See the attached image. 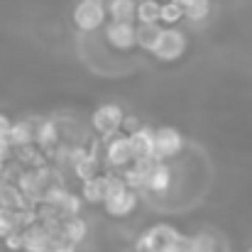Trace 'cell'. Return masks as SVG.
<instances>
[{
    "label": "cell",
    "mask_w": 252,
    "mask_h": 252,
    "mask_svg": "<svg viewBox=\"0 0 252 252\" xmlns=\"http://www.w3.org/2000/svg\"><path fill=\"white\" fill-rule=\"evenodd\" d=\"M181 248L184 252H218V240L211 233H193V235H184Z\"/></svg>",
    "instance_id": "cell-17"
},
{
    "label": "cell",
    "mask_w": 252,
    "mask_h": 252,
    "mask_svg": "<svg viewBox=\"0 0 252 252\" xmlns=\"http://www.w3.org/2000/svg\"><path fill=\"white\" fill-rule=\"evenodd\" d=\"M71 22L84 34H93V32L103 30L108 25L105 2H100V0H76V5L71 10Z\"/></svg>",
    "instance_id": "cell-1"
},
{
    "label": "cell",
    "mask_w": 252,
    "mask_h": 252,
    "mask_svg": "<svg viewBox=\"0 0 252 252\" xmlns=\"http://www.w3.org/2000/svg\"><path fill=\"white\" fill-rule=\"evenodd\" d=\"M105 44L115 52H132L137 39V22H108L103 27Z\"/></svg>",
    "instance_id": "cell-5"
},
{
    "label": "cell",
    "mask_w": 252,
    "mask_h": 252,
    "mask_svg": "<svg viewBox=\"0 0 252 252\" xmlns=\"http://www.w3.org/2000/svg\"><path fill=\"white\" fill-rule=\"evenodd\" d=\"M181 152H184V135L176 127L171 125L155 127V162L174 159Z\"/></svg>",
    "instance_id": "cell-4"
},
{
    "label": "cell",
    "mask_w": 252,
    "mask_h": 252,
    "mask_svg": "<svg viewBox=\"0 0 252 252\" xmlns=\"http://www.w3.org/2000/svg\"><path fill=\"white\" fill-rule=\"evenodd\" d=\"M164 34V25H137V39H135V49L152 54L159 47V39Z\"/></svg>",
    "instance_id": "cell-10"
},
{
    "label": "cell",
    "mask_w": 252,
    "mask_h": 252,
    "mask_svg": "<svg viewBox=\"0 0 252 252\" xmlns=\"http://www.w3.org/2000/svg\"><path fill=\"white\" fill-rule=\"evenodd\" d=\"M100 2H108V0H100Z\"/></svg>",
    "instance_id": "cell-25"
},
{
    "label": "cell",
    "mask_w": 252,
    "mask_h": 252,
    "mask_svg": "<svg viewBox=\"0 0 252 252\" xmlns=\"http://www.w3.org/2000/svg\"><path fill=\"white\" fill-rule=\"evenodd\" d=\"M2 248L7 252H25V230H15L2 240Z\"/></svg>",
    "instance_id": "cell-22"
},
{
    "label": "cell",
    "mask_w": 252,
    "mask_h": 252,
    "mask_svg": "<svg viewBox=\"0 0 252 252\" xmlns=\"http://www.w3.org/2000/svg\"><path fill=\"white\" fill-rule=\"evenodd\" d=\"M123 120H125V110L118 103H103L91 113V127L95 135H100L103 142L123 132Z\"/></svg>",
    "instance_id": "cell-2"
},
{
    "label": "cell",
    "mask_w": 252,
    "mask_h": 252,
    "mask_svg": "<svg viewBox=\"0 0 252 252\" xmlns=\"http://www.w3.org/2000/svg\"><path fill=\"white\" fill-rule=\"evenodd\" d=\"M127 137H130L135 162H155V130L150 125H142L137 132H132Z\"/></svg>",
    "instance_id": "cell-8"
},
{
    "label": "cell",
    "mask_w": 252,
    "mask_h": 252,
    "mask_svg": "<svg viewBox=\"0 0 252 252\" xmlns=\"http://www.w3.org/2000/svg\"><path fill=\"white\" fill-rule=\"evenodd\" d=\"M52 243H54V240H52V235L44 230L42 223H37V225H32V228L25 230V252H47Z\"/></svg>",
    "instance_id": "cell-15"
},
{
    "label": "cell",
    "mask_w": 252,
    "mask_h": 252,
    "mask_svg": "<svg viewBox=\"0 0 252 252\" xmlns=\"http://www.w3.org/2000/svg\"><path fill=\"white\" fill-rule=\"evenodd\" d=\"M15 230H20L17 228V213L15 211H7V208H0V240H5Z\"/></svg>",
    "instance_id": "cell-21"
},
{
    "label": "cell",
    "mask_w": 252,
    "mask_h": 252,
    "mask_svg": "<svg viewBox=\"0 0 252 252\" xmlns=\"http://www.w3.org/2000/svg\"><path fill=\"white\" fill-rule=\"evenodd\" d=\"M211 12H213V2H211V0H191V2L184 7V20L198 25V22L208 20Z\"/></svg>",
    "instance_id": "cell-19"
},
{
    "label": "cell",
    "mask_w": 252,
    "mask_h": 252,
    "mask_svg": "<svg viewBox=\"0 0 252 252\" xmlns=\"http://www.w3.org/2000/svg\"><path fill=\"white\" fill-rule=\"evenodd\" d=\"M189 49V37L181 27H164V34L159 39V47L155 52V59L162 64H171L179 62Z\"/></svg>",
    "instance_id": "cell-3"
},
{
    "label": "cell",
    "mask_w": 252,
    "mask_h": 252,
    "mask_svg": "<svg viewBox=\"0 0 252 252\" xmlns=\"http://www.w3.org/2000/svg\"><path fill=\"white\" fill-rule=\"evenodd\" d=\"M162 0H137V25H159Z\"/></svg>",
    "instance_id": "cell-18"
},
{
    "label": "cell",
    "mask_w": 252,
    "mask_h": 252,
    "mask_svg": "<svg viewBox=\"0 0 252 252\" xmlns=\"http://www.w3.org/2000/svg\"><path fill=\"white\" fill-rule=\"evenodd\" d=\"M137 208H140V193H135L130 189H125L120 193H113V196H108L103 201V213L108 218H115V220L130 218Z\"/></svg>",
    "instance_id": "cell-6"
},
{
    "label": "cell",
    "mask_w": 252,
    "mask_h": 252,
    "mask_svg": "<svg viewBox=\"0 0 252 252\" xmlns=\"http://www.w3.org/2000/svg\"><path fill=\"white\" fill-rule=\"evenodd\" d=\"M184 20V7L179 5V2H174V0H162V15H159V22L162 25H169V27H174V25H179Z\"/></svg>",
    "instance_id": "cell-20"
},
{
    "label": "cell",
    "mask_w": 252,
    "mask_h": 252,
    "mask_svg": "<svg viewBox=\"0 0 252 252\" xmlns=\"http://www.w3.org/2000/svg\"><path fill=\"white\" fill-rule=\"evenodd\" d=\"M171 167L167 162H155L152 167L147 169V186L145 191L152 193V196H164L169 189H171Z\"/></svg>",
    "instance_id": "cell-9"
},
{
    "label": "cell",
    "mask_w": 252,
    "mask_h": 252,
    "mask_svg": "<svg viewBox=\"0 0 252 252\" xmlns=\"http://www.w3.org/2000/svg\"><path fill=\"white\" fill-rule=\"evenodd\" d=\"M10 127H12V120H10L5 113H0V140H7Z\"/></svg>",
    "instance_id": "cell-24"
},
{
    "label": "cell",
    "mask_w": 252,
    "mask_h": 252,
    "mask_svg": "<svg viewBox=\"0 0 252 252\" xmlns=\"http://www.w3.org/2000/svg\"><path fill=\"white\" fill-rule=\"evenodd\" d=\"M7 142L12 150H27L34 145V123L30 120H15L7 135Z\"/></svg>",
    "instance_id": "cell-11"
},
{
    "label": "cell",
    "mask_w": 252,
    "mask_h": 252,
    "mask_svg": "<svg viewBox=\"0 0 252 252\" xmlns=\"http://www.w3.org/2000/svg\"><path fill=\"white\" fill-rule=\"evenodd\" d=\"M103 155H105V162L113 169H120L125 171L127 167L135 164V157H132V147H130V137L127 135H115L105 142L103 147Z\"/></svg>",
    "instance_id": "cell-7"
},
{
    "label": "cell",
    "mask_w": 252,
    "mask_h": 252,
    "mask_svg": "<svg viewBox=\"0 0 252 252\" xmlns=\"http://www.w3.org/2000/svg\"><path fill=\"white\" fill-rule=\"evenodd\" d=\"M110 22H135L137 0H108L105 2Z\"/></svg>",
    "instance_id": "cell-14"
},
{
    "label": "cell",
    "mask_w": 252,
    "mask_h": 252,
    "mask_svg": "<svg viewBox=\"0 0 252 252\" xmlns=\"http://www.w3.org/2000/svg\"><path fill=\"white\" fill-rule=\"evenodd\" d=\"M81 198L84 203H91V206H103L105 201V193H108V174H98L95 179L81 184Z\"/></svg>",
    "instance_id": "cell-12"
},
{
    "label": "cell",
    "mask_w": 252,
    "mask_h": 252,
    "mask_svg": "<svg viewBox=\"0 0 252 252\" xmlns=\"http://www.w3.org/2000/svg\"><path fill=\"white\" fill-rule=\"evenodd\" d=\"M248 252H252V248H250V250H248Z\"/></svg>",
    "instance_id": "cell-26"
},
{
    "label": "cell",
    "mask_w": 252,
    "mask_h": 252,
    "mask_svg": "<svg viewBox=\"0 0 252 252\" xmlns=\"http://www.w3.org/2000/svg\"><path fill=\"white\" fill-rule=\"evenodd\" d=\"M47 252H76V245H71V243H66V240H54Z\"/></svg>",
    "instance_id": "cell-23"
},
{
    "label": "cell",
    "mask_w": 252,
    "mask_h": 252,
    "mask_svg": "<svg viewBox=\"0 0 252 252\" xmlns=\"http://www.w3.org/2000/svg\"><path fill=\"white\" fill-rule=\"evenodd\" d=\"M34 145L42 150H52L59 145V123L54 120H37L34 123Z\"/></svg>",
    "instance_id": "cell-13"
},
{
    "label": "cell",
    "mask_w": 252,
    "mask_h": 252,
    "mask_svg": "<svg viewBox=\"0 0 252 252\" xmlns=\"http://www.w3.org/2000/svg\"><path fill=\"white\" fill-rule=\"evenodd\" d=\"M88 220H86L84 216H74V218H66L64 220V240L66 243H71V245H84L86 240H88Z\"/></svg>",
    "instance_id": "cell-16"
}]
</instances>
